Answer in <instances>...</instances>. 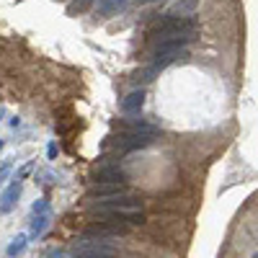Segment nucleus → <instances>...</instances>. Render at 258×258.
Masks as SVG:
<instances>
[{
	"label": "nucleus",
	"instance_id": "nucleus-17",
	"mask_svg": "<svg viewBox=\"0 0 258 258\" xmlns=\"http://www.w3.org/2000/svg\"><path fill=\"white\" fill-rule=\"evenodd\" d=\"M49 258H64V253H52Z\"/></svg>",
	"mask_w": 258,
	"mask_h": 258
},
{
	"label": "nucleus",
	"instance_id": "nucleus-2",
	"mask_svg": "<svg viewBox=\"0 0 258 258\" xmlns=\"http://www.w3.org/2000/svg\"><path fill=\"white\" fill-rule=\"evenodd\" d=\"M93 214L98 212H142V199L124 194V197H114V199H101V202H91Z\"/></svg>",
	"mask_w": 258,
	"mask_h": 258
},
{
	"label": "nucleus",
	"instance_id": "nucleus-19",
	"mask_svg": "<svg viewBox=\"0 0 258 258\" xmlns=\"http://www.w3.org/2000/svg\"><path fill=\"white\" fill-rule=\"evenodd\" d=\"M0 150H3V140H0Z\"/></svg>",
	"mask_w": 258,
	"mask_h": 258
},
{
	"label": "nucleus",
	"instance_id": "nucleus-11",
	"mask_svg": "<svg viewBox=\"0 0 258 258\" xmlns=\"http://www.w3.org/2000/svg\"><path fill=\"white\" fill-rule=\"evenodd\" d=\"M26 240H29V235H16V240H13V243L8 245V250H6V253H8L11 258L21 255V253L26 250Z\"/></svg>",
	"mask_w": 258,
	"mask_h": 258
},
{
	"label": "nucleus",
	"instance_id": "nucleus-10",
	"mask_svg": "<svg viewBox=\"0 0 258 258\" xmlns=\"http://www.w3.org/2000/svg\"><path fill=\"white\" fill-rule=\"evenodd\" d=\"M199 0H178V3L170 8V16H191L194 11H197Z\"/></svg>",
	"mask_w": 258,
	"mask_h": 258
},
{
	"label": "nucleus",
	"instance_id": "nucleus-15",
	"mask_svg": "<svg viewBox=\"0 0 258 258\" xmlns=\"http://www.w3.org/2000/svg\"><path fill=\"white\" fill-rule=\"evenodd\" d=\"M8 173H11V163H6L3 168H0V183H3V181L8 178Z\"/></svg>",
	"mask_w": 258,
	"mask_h": 258
},
{
	"label": "nucleus",
	"instance_id": "nucleus-16",
	"mask_svg": "<svg viewBox=\"0 0 258 258\" xmlns=\"http://www.w3.org/2000/svg\"><path fill=\"white\" fill-rule=\"evenodd\" d=\"M47 153H49V158H54V155H57V145H54V142L47 147Z\"/></svg>",
	"mask_w": 258,
	"mask_h": 258
},
{
	"label": "nucleus",
	"instance_id": "nucleus-8",
	"mask_svg": "<svg viewBox=\"0 0 258 258\" xmlns=\"http://www.w3.org/2000/svg\"><path fill=\"white\" fill-rule=\"evenodd\" d=\"M124 6H126V0H98V6H96V16H101V18L116 16Z\"/></svg>",
	"mask_w": 258,
	"mask_h": 258
},
{
	"label": "nucleus",
	"instance_id": "nucleus-5",
	"mask_svg": "<svg viewBox=\"0 0 258 258\" xmlns=\"http://www.w3.org/2000/svg\"><path fill=\"white\" fill-rule=\"evenodd\" d=\"M93 183H126V173L119 165H101L91 176Z\"/></svg>",
	"mask_w": 258,
	"mask_h": 258
},
{
	"label": "nucleus",
	"instance_id": "nucleus-14",
	"mask_svg": "<svg viewBox=\"0 0 258 258\" xmlns=\"http://www.w3.org/2000/svg\"><path fill=\"white\" fill-rule=\"evenodd\" d=\"M47 212H49V202H47V199H36V202H34V207H31L34 217H39V214H47Z\"/></svg>",
	"mask_w": 258,
	"mask_h": 258
},
{
	"label": "nucleus",
	"instance_id": "nucleus-6",
	"mask_svg": "<svg viewBox=\"0 0 258 258\" xmlns=\"http://www.w3.org/2000/svg\"><path fill=\"white\" fill-rule=\"evenodd\" d=\"M18 197H21V183L16 181V183H11V186L3 191V197H0V212H3V214L13 212V207L18 204Z\"/></svg>",
	"mask_w": 258,
	"mask_h": 258
},
{
	"label": "nucleus",
	"instance_id": "nucleus-9",
	"mask_svg": "<svg viewBox=\"0 0 258 258\" xmlns=\"http://www.w3.org/2000/svg\"><path fill=\"white\" fill-rule=\"evenodd\" d=\"M93 3H96V0H70L68 8H64V13H68V16H80L85 11H91Z\"/></svg>",
	"mask_w": 258,
	"mask_h": 258
},
{
	"label": "nucleus",
	"instance_id": "nucleus-4",
	"mask_svg": "<svg viewBox=\"0 0 258 258\" xmlns=\"http://www.w3.org/2000/svg\"><path fill=\"white\" fill-rule=\"evenodd\" d=\"M129 194L126 183H93L85 194V199L88 202H101V199H114V197H124Z\"/></svg>",
	"mask_w": 258,
	"mask_h": 258
},
{
	"label": "nucleus",
	"instance_id": "nucleus-12",
	"mask_svg": "<svg viewBox=\"0 0 258 258\" xmlns=\"http://www.w3.org/2000/svg\"><path fill=\"white\" fill-rule=\"evenodd\" d=\"M47 227H49V214H39V217H34V222H31V238H39Z\"/></svg>",
	"mask_w": 258,
	"mask_h": 258
},
{
	"label": "nucleus",
	"instance_id": "nucleus-3",
	"mask_svg": "<svg viewBox=\"0 0 258 258\" xmlns=\"http://www.w3.org/2000/svg\"><path fill=\"white\" fill-rule=\"evenodd\" d=\"M153 135H142V132H121V135H116V137H111V147L116 150V153H132V150H142V147H147V145H153Z\"/></svg>",
	"mask_w": 258,
	"mask_h": 258
},
{
	"label": "nucleus",
	"instance_id": "nucleus-18",
	"mask_svg": "<svg viewBox=\"0 0 258 258\" xmlns=\"http://www.w3.org/2000/svg\"><path fill=\"white\" fill-rule=\"evenodd\" d=\"M140 3H155V0H140Z\"/></svg>",
	"mask_w": 258,
	"mask_h": 258
},
{
	"label": "nucleus",
	"instance_id": "nucleus-13",
	"mask_svg": "<svg viewBox=\"0 0 258 258\" xmlns=\"http://www.w3.org/2000/svg\"><path fill=\"white\" fill-rule=\"evenodd\" d=\"M158 73H160V70L150 64V68H145V70H140V73H137V78H135V80H137V83H153Z\"/></svg>",
	"mask_w": 258,
	"mask_h": 258
},
{
	"label": "nucleus",
	"instance_id": "nucleus-1",
	"mask_svg": "<svg viewBox=\"0 0 258 258\" xmlns=\"http://www.w3.org/2000/svg\"><path fill=\"white\" fill-rule=\"evenodd\" d=\"M73 258H116V248L109 240H96V238H85L78 235L70 245Z\"/></svg>",
	"mask_w": 258,
	"mask_h": 258
},
{
	"label": "nucleus",
	"instance_id": "nucleus-21",
	"mask_svg": "<svg viewBox=\"0 0 258 258\" xmlns=\"http://www.w3.org/2000/svg\"><path fill=\"white\" fill-rule=\"evenodd\" d=\"M0 116H3V109H0Z\"/></svg>",
	"mask_w": 258,
	"mask_h": 258
},
{
	"label": "nucleus",
	"instance_id": "nucleus-20",
	"mask_svg": "<svg viewBox=\"0 0 258 258\" xmlns=\"http://www.w3.org/2000/svg\"><path fill=\"white\" fill-rule=\"evenodd\" d=\"M253 258H258V253H253Z\"/></svg>",
	"mask_w": 258,
	"mask_h": 258
},
{
	"label": "nucleus",
	"instance_id": "nucleus-7",
	"mask_svg": "<svg viewBox=\"0 0 258 258\" xmlns=\"http://www.w3.org/2000/svg\"><path fill=\"white\" fill-rule=\"evenodd\" d=\"M142 106H145V91L140 88V91H132V93L121 101V111H124V114H137Z\"/></svg>",
	"mask_w": 258,
	"mask_h": 258
}]
</instances>
